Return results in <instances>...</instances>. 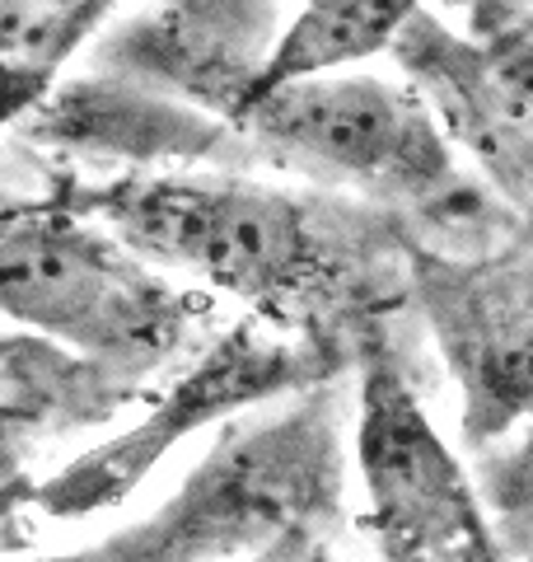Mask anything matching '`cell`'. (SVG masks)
I'll list each match as a JSON object with an SVG mask.
<instances>
[{
    "mask_svg": "<svg viewBox=\"0 0 533 562\" xmlns=\"http://www.w3.org/2000/svg\"><path fill=\"white\" fill-rule=\"evenodd\" d=\"M70 202L173 281L235 295L258 319L337 342L407 295V254L375 216L225 169H155L70 192Z\"/></svg>",
    "mask_w": 533,
    "mask_h": 562,
    "instance_id": "1",
    "label": "cell"
},
{
    "mask_svg": "<svg viewBox=\"0 0 533 562\" xmlns=\"http://www.w3.org/2000/svg\"><path fill=\"white\" fill-rule=\"evenodd\" d=\"M351 408L337 380L220 422L173 497L84 562H314L347 516Z\"/></svg>",
    "mask_w": 533,
    "mask_h": 562,
    "instance_id": "2",
    "label": "cell"
},
{
    "mask_svg": "<svg viewBox=\"0 0 533 562\" xmlns=\"http://www.w3.org/2000/svg\"><path fill=\"white\" fill-rule=\"evenodd\" d=\"M229 122L266 160L375 206L421 211L444 231L491 225L483 192L464 179L454 140L412 80L342 66L262 90Z\"/></svg>",
    "mask_w": 533,
    "mask_h": 562,
    "instance_id": "3",
    "label": "cell"
},
{
    "mask_svg": "<svg viewBox=\"0 0 533 562\" xmlns=\"http://www.w3.org/2000/svg\"><path fill=\"white\" fill-rule=\"evenodd\" d=\"M0 319L136 380L188 347L197 305L66 198L0 211Z\"/></svg>",
    "mask_w": 533,
    "mask_h": 562,
    "instance_id": "4",
    "label": "cell"
},
{
    "mask_svg": "<svg viewBox=\"0 0 533 562\" xmlns=\"http://www.w3.org/2000/svg\"><path fill=\"white\" fill-rule=\"evenodd\" d=\"M351 460L365 492V535L379 562H529L491 516L487 492L426 413L375 328L355 351Z\"/></svg>",
    "mask_w": 533,
    "mask_h": 562,
    "instance_id": "5",
    "label": "cell"
},
{
    "mask_svg": "<svg viewBox=\"0 0 533 562\" xmlns=\"http://www.w3.org/2000/svg\"><path fill=\"white\" fill-rule=\"evenodd\" d=\"M347 347L314 338V333H295L266 319H243L216 338L197 361L178 375L165 394L155 398V408L127 427L122 436H109L103 446L80 454L70 469H61L52 483H38L33 506H43L47 516L76 520L94 516L109 506L127 502L132 492L159 469V460L183 446L188 436L206 427L239 417L258 403L299 394L309 384L337 380L347 371Z\"/></svg>",
    "mask_w": 533,
    "mask_h": 562,
    "instance_id": "6",
    "label": "cell"
},
{
    "mask_svg": "<svg viewBox=\"0 0 533 562\" xmlns=\"http://www.w3.org/2000/svg\"><path fill=\"white\" fill-rule=\"evenodd\" d=\"M435 351L464 403L468 446H496L533 422V231L483 239L477 254L407 249Z\"/></svg>",
    "mask_w": 533,
    "mask_h": 562,
    "instance_id": "7",
    "label": "cell"
},
{
    "mask_svg": "<svg viewBox=\"0 0 533 562\" xmlns=\"http://www.w3.org/2000/svg\"><path fill=\"white\" fill-rule=\"evenodd\" d=\"M417 10L421 0H295L291 24L276 33V43L266 52L253 85H248L243 103L286 80L361 66L365 57L394 52V43L402 38V29L412 24Z\"/></svg>",
    "mask_w": 533,
    "mask_h": 562,
    "instance_id": "8",
    "label": "cell"
},
{
    "mask_svg": "<svg viewBox=\"0 0 533 562\" xmlns=\"http://www.w3.org/2000/svg\"><path fill=\"white\" fill-rule=\"evenodd\" d=\"M122 0H0V132L52 94Z\"/></svg>",
    "mask_w": 533,
    "mask_h": 562,
    "instance_id": "9",
    "label": "cell"
},
{
    "mask_svg": "<svg viewBox=\"0 0 533 562\" xmlns=\"http://www.w3.org/2000/svg\"><path fill=\"white\" fill-rule=\"evenodd\" d=\"M487 502L506 539L520 543L529 558L533 553V422L520 431V441H510L501 454H491Z\"/></svg>",
    "mask_w": 533,
    "mask_h": 562,
    "instance_id": "10",
    "label": "cell"
},
{
    "mask_svg": "<svg viewBox=\"0 0 533 562\" xmlns=\"http://www.w3.org/2000/svg\"><path fill=\"white\" fill-rule=\"evenodd\" d=\"M33 492H38V483H33L29 469H24L20 427H14V417L0 408V543H10L20 535V516L33 506Z\"/></svg>",
    "mask_w": 533,
    "mask_h": 562,
    "instance_id": "11",
    "label": "cell"
},
{
    "mask_svg": "<svg viewBox=\"0 0 533 562\" xmlns=\"http://www.w3.org/2000/svg\"><path fill=\"white\" fill-rule=\"evenodd\" d=\"M0 562H84V553H70V558H0Z\"/></svg>",
    "mask_w": 533,
    "mask_h": 562,
    "instance_id": "12",
    "label": "cell"
},
{
    "mask_svg": "<svg viewBox=\"0 0 533 562\" xmlns=\"http://www.w3.org/2000/svg\"><path fill=\"white\" fill-rule=\"evenodd\" d=\"M529 562H533V553H529Z\"/></svg>",
    "mask_w": 533,
    "mask_h": 562,
    "instance_id": "13",
    "label": "cell"
}]
</instances>
